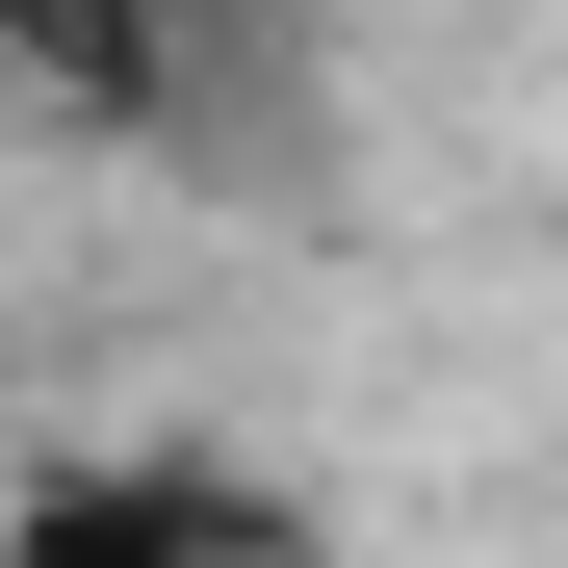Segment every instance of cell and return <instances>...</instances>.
Instances as JSON below:
<instances>
[{
  "instance_id": "6da1fadb",
  "label": "cell",
  "mask_w": 568,
  "mask_h": 568,
  "mask_svg": "<svg viewBox=\"0 0 568 568\" xmlns=\"http://www.w3.org/2000/svg\"><path fill=\"white\" fill-rule=\"evenodd\" d=\"M0 568H311V517L233 491V465H78V491L0 517Z\"/></svg>"
},
{
  "instance_id": "7a4b0ae2",
  "label": "cell",
  "mask_w": 568,
  "mask_h": 568,
  "mask_svg": "<svg viewBox=\"0 0 568 568\" xmlns=\"http://www.w3.org/2000/svg\"><path fill=\"white\" fill-rule=\"evenodd\" d=\"M0 104H27V52H0Z\"/></svg>"
}]
</instances>
